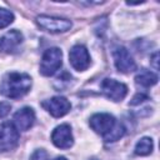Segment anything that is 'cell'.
I'll return each mask as SVG.
<instances>
[{
	"label": "cell",
	"instance_id": "obj_2",
	"mask_svg": "<svg viewBox=\"0 0 160 160\" xmlns=\"http://www.w3.org/2000/svg\"><path fill=\"white\" fill-rule=\"evenodd\" d=\"M62 64V52L58 48H50L45 50L40 62V72L44 76L54 75Z\"/></svg>",
	"mask_w": 160,
	"mask_h": 160
},
{
	"label": "cell",
	"instance_id": "obj_11",
	"mask_svg": "<svg viewBox=\"0 0 160 160\" xmlns=\"http://www.w3.org/2000/svg\"><path fill=\"white\" fill-rule=\"evenodd\" d=\"M34 122H35V112L31 108H22L14 114L12 125L20 131L29 130L34 125Z\"/></svg>",
	"mask_w": 160,
	"mask_h": 160
},
{
	"label": "cell",
	"instance_id": "obj_1",
	"mask_svg": "<svg viewBox=\"0 0 160 160\" xmlns=\"http://www.w3.org/2000/svg\"><path fill=\"white\" fill-rule=\"evenodd\" d=\"M31 88V78L24 72H9L4 76L0 84V94L10 98L19 99L29 92Z\"/></svg>",
	"mask_w": 160,
	"mask_h": 160
},
{
	"label": "cell",
	"instance_id": "obj_10",
	"mask_svg": "<svg viewBox=\"0 0 160 160\" xmlns=\"http://www.w3.org/2000/svg\"><path fill=\"white\" fill-rule=\"evenodd\" d=\"M51 141L59 149H70L74 144L71 128L68 124H61L56 126L51 134Z\"/></svg>",
	"mask_w": 160,
	"mask_h": 160
},
{
	"label": "cell",
	"instance_id": "obj_18",
	"mask_svg": "<svg viewBox=\"0 0 160 160\" xmlns=\"http://www.w3.org/2000/svg\"><path fill=\"white\" fill-rule=\"evenodd\" d=\"M30 160H48V152L45 150H42V149L36 150L32 154V156L30 158Z\"/></svg>",
	"mask_w": 160,
	"mask_h": 160
},
{
	"label": "cell",
	"instance_id": "obj_6",
	"mask_svg": "<svg viewBox=\"0 0 160 160\" xmlns=\"http://www.w3.org/2000/svg\"><path fill=\"white\" fill-rule=\"evenodd\" d=\"M19 142L18 129L9 122L0 125V151L12 150Z\"/></svg>",
	"mask_w": 160,
	"mask_h": 160
},
{
	"label": "cell",
	"instance_id": "obj_12",
	"mask_svg": "<svg viewBox=\"0 0 160 160\" xmlns=\"http://www.w3.org/2000/svg\"><path fill=\"white\" fill-rule=\"evenodd\" d=\"M22 42V34L18 30H10L0 38V50L4 52H14Z\"/></svg>",
	"mask_w": 160,
	"mask_h": 160
},
{
	"label": "cell",
	"instance_id": "obj_14",
	"mask_svg": "<svg viewBox=\"0 0 160 160\" xmlns=\"http://www.w3.org/2000/svg\"><path fill=\"white\" fill-rule=\"evenodd\" d=\"M152 139L151 138H142L136 142L135 146V154L140 156L149 155L152 151Z\"/></svg>",
	"mask_w": 160,
	"mask_h": 160
},
{
	"label": "cell",
	"instance_id": "obj_5",
	"mask_svg": "<svg viewBox=\"0 0 160 160\" xmlns=\"http://www.w3.org/2000/svg\"><path fill=\"white\" fill-rule=\"evenodd\" d=\"M100 88L102 94L112 101H121L128 94V86L114 79H104Z\"/></svg>",
	"mask_w": 160,
	"mask_h": 160
},
{
	"label": "cell",
	"instance_id": "obj_21",
	"mask_svg": "<svg viewBox=\"0 0 160 160\" xmlns=\"http://www.w3.org/2000/svg\"><path fill=\"white\" fill-rule=\"evenodd\" d=\"M54 160H66V159H65L64 156H58V158H55Z\"/></svg>",
	"mask_w": 160,
	"mask_h": 160
},
{
	"label": "cell",
	"instance_id": "obj_15",
	"mask_svg": "<svg viewBox=\"0 0 160 160\" xmlns=\"http://www.w3.org/2000/svg\"><path fill=\"white\" fill-rule=\"evenodd\" d=\"M124 134H125V128H124L120 122H118V124L115 125V128L104 138V140H105L106 142H112V141H116V140H119L120 138H122Z\"/></svg>",
	"mask_w": 160,
	"mask_h": 160
},
{
	"label": "cell",
	"instance_id": "obj_13",
	"mask_svg": "<svg viewBox=\"0 0 160 160\" xmlns=\"http://www.w3.org/2000/svg\"><path fill=\"white\" fill-rule=\"evenodd\" d=\"M135 82L140 88H150L158 82V75L149 70H140L135 76Z\"/></svg>",
	"mask_w": 160,
	"mask_h": 160
},
{
	"label": "cell",
	"instance_id": "obj_3",
	"mask_svg": "<svg viewBox=\"0 0 160 160\" xmlns=\"http://www.w3.org/2000/svg\"><path fill=\"white\" fill-rule=\"evenodd\" d=\"M116 124H118V121L115 120V118L112 115H110V114H106V112L95 114L89 120L90 128L96 134H100L102 138H105L115 128Z\"/></svg>",
	"mask_w": 160,
	"mask_h": 160
},
{
	"label": "cell",
	"instance_id": "obj_8",
	"mask_svg": "<svg viewBox=\"0 0 160 160\" xmlns=\"http://www.w3.org/2000/svg\"><path fill=\"white\" fill-rule=\"evenodd\" d=\"M41 106L54 118H61L66 115L71 109V104L64 96H54L48 99L41 102Z\"/></svg>",
	"mask_w": 160,
	"mask_h": 160
},
{
	"label": "cell",
	"instance_id": "obj_4",
	"mask_svg": "<svg viewBox=\"0 0 160 160\" xmlns=\"http://www.w3.org/2000/svg\"><path fill=\"white\" fill-rule=\"evenodd\" d=\"M38 25L50 32H65L71 29V21L68 19H61V18H54V16H48V15H40L36 18Z\"/></svg>",
	"mask_w": 160,
	"mask_h": 160
},
{
	"label": "cell",
	"instance_id": "obj_20",
	"mask_svg": "<svg viewBox=\"0 0 160 160\" xmlns=\"http://www.w3.org/2000/svg\"><path fill=\"white\" fill-rule=\"evenodd\" d=\"M158 58H159V54H158V52H155V54L152 55V58H151V62H152L155 70L159 69V66H158Z\"/></svg>",
	"mask_w": 160,
	"mask_h": 160
},
{
	"label": "cell",
	"instance_id": "obj_16",
	"mask_svg": "<svg viewBox=\"0 0 160 160\" xmlns=\"http://www.w3.org/2000/svg\"><path fill=\"white\" fill-rule=\"evenodd\" d=\"M14 21V14L4 8H0V29L6 28Z\"/></svg>",
	"mask_w": 160,
	"mask_h": 160
},
{
	"label": "cell",
	"instance_id": "obj_7",
	"mask_svg": "<svg viewBox=\"0 0 160 160\" xmlns=\"http://www.w3.org/2000/svg\"><path fill=\"white\" fill-rule=\"evenodd\" d=\"M112 56H114V62H115V66L116 69L120 71V72H124V74H129L131 71H134L136 69V64H135V60L132 59V56L130 55L129 50L124 46H118L114 52H112Z\"/></svg>",
	"mask_w": 160,
	"mask_h": 160
},
{
	"label": "cell",
	"instance_id": "obj_9",
	"mask_svg": "<svg viewBox=\"0 0 160 160\" xmlns=\"http://www.w3.org/2000/svg\"><path fill=\"white\" fill-rule=\"evenodd\" d=\"M69 61L78 71H84L90 65V55L84 45H75L69 52Z\"/></svg>",
	"mask_w": 160,
	"mask_h": 160
},
{
	"label": "cell",
	"instance_id": "obj_17",
	"mask_svg": "<svg viewBox=\"0 0 160 160\" xmlns=\"http://www.w3.org/2000/svg\"><path fill=\"white\" fill-rule=\"evenodd\" d=\"M149 99V96L146 95V94H144V92H138L134 98H132V100L130 101V105H138V104H141L142 101H145V100H148Z\"/></svg>",
	"mask_w": 160,
	"mask_h": 160
},
{
	"label": "cell",
	"instance_id": "obj_19",
	"mask_svg": "<svg viewBox=\"0 0 160 160\" xmlns=\"http://www.w3.org/2000/svg\"><path fill=\"white\" fill-rule=\"evenodd\" d=\"M11 106L9 102H0V118H4L9 114Z\"/></svg>",
	"mask_w": 160,
	"mask_h": 160
}]
</instances>
